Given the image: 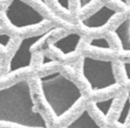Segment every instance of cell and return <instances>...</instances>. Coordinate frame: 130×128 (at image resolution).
Instances as JSON below:
<instances>
[{
  "instance_id": "1",
  "label": "cell",
  "mask_w": 130,
  "mask_h": 128,
  "mask_svg": "<svg viewBox=\"0 0 130 128\" xmlns=\"http://www.w3.org/2000/svg\"><path fill=\"white\" fill-rule=\"evenodd\" d=\"M35 107L28 79L0 88V123L22 128H48L46 119Z\"/></svg>"
},
{
  "instance_id": "2",
  "label": "cell",
  "mask_w": 130,
  "mask_h": 128,
  "mask_svg": "<svg viewBox=\"0 0 130 128\" xmlns=\"http://www.w3.org/2000/svg\"><path fill=\"white\" fill-rule=\"evenodd\" d=\"M38 84L44 101L56 119L62 118L83 99L78 85L59 70L40 76Z\"/></svg>"
},
{
  "instance_id": "3",
  "label": "cell",
  "mask_w": 130,
  "mask_h": 128,
  "mask_svg": "<svg viewBox=\"0 0 130 128\" xmlns=\"http://www.w3.org/2000/svg\"><path fill=\"white\" fill-rule=\"evenodd\" d=\"M81 73L94 93L110 90L119 85L114 62L111 60L85 55L81 61Z\"/></svg>"
},
{
  "instance_id": "4",
  "label": "cell",
  "mask_w": 130,
  "mask_h": 128,
  "mask_svg": "<svg viewBox=\"0 0 130 128\" xmlns=\"http://www.w3.org/2000/svg\"><path fill=\"white\" fill-rule=\"evenodd\" d=\"M61 29L58 26H52L43 32L27 36L21 40L18 47L10 58L8 63V74L28 69L32 63V51L44 41L57 33Z\"/></svg>"
},
{
  "instance_id": "5",
  "label": "cell",
  "mask_w": 130,
  "mask_h": 128,
  "mask_svg": "<svg viewBox=\"0 0 130 128\" xmlns=\"http://www.w3.org/2000/svg\"><path fill=\"white\" fill-rule=\"evenodd\" d=\"M4 15L8 23L19 30L38 27L47 21L34 6L20 0L10 2L5 8Z\"/></svg>"
},
{
  "instance_id": "6",
  "label": "cell",
  "mask_w": 130,
  "mask_h": 128,
  "mask_svg": "<svg viewBox=\"0 0 130 128\" xmlns=\"http://www.w3.org/2000/svg\"><path fill=\"white\" fill-rule=\"evenodd\" d=\"M119 12L108 5H102L94 12L81 19L80 22L85 29L89 30H98L105 28Z\"/></svg>"
},
{
  "instance_id": "7",
  "label": "cell",
  "mask_w": 130,
  "mask_h": 128,
  "mask_svg": "<svg viewBox=\"0 0 130 128\" xmlns=\"http://www.w3.org/2000/svg\"><path fill=\"white\" fill-rule=\"evenodd\" d=\"M81 40L82 36L80 34L77 32H71L54 40L51 44V46L59 52L61 55L69 56L78 50Z\"/></svg>"
},
{
  "instance_id": "8",
  "label": "cell",
  "mask_w": 130,
  "mask_h": 128,
  "mask_svg": "<svg viewBox=\"0 0 130 128\" xmlns=\"http://www.w3.org/2000/svg\"><path fill=\"white\" fill-rule=\"evenodd\" d=\"M123 52H130V15L123 19L112 31Z\"/></svg>"
},
{
  "instance_id": "9",
  "label": "cell",
  "mask_w": 130,
  "mask_h": 128,
  "mask_svg": "<svg viewBox=\"0 0 130 128\" xmlns=\"http://www.w3.org/2000/svg\"><path fill=\"white\" fill-rule=\"evenodd\" d=\"M62 128H102V126L92 117L88 109L85 108Z\"/></svg>"
},
{
  "instance_id": "10",
  "label": "cell",
  "mask_w": 130,
  "mask_h": 128,
  "mask_svg": "<svg viewBox=\"0 0 130 128\" xmlns=\"http://www.w3.org/2000/svg\"><path fill=\"white\" fill-rule=\"evenodd\" d=\"M117 97L116 96H110V97L105 98V99H101V100H95L93 101V105H94V108L98 111V113H100V115L104 118L110 116L111 109L113 108V105L115 103Z\"/></svg>"
},
{
  "instance_id": "11",
  "label": "cell",
  "mask_w": 130,
  "mask_h": 128,
  "mask_svg": "<svg viewBox=\"0 0 130 128\" xmlns=\"http://www.w3.org/2000/svg\"><path fill=\"white\" fill-rule=\"evenodd\" d=\"M130 117V91L127 93L126 99L123 101V104L119 110L118 117L116 118V124L119 126H125L127 123Z\"/></svg>"
},
{
  "instance_id": "12",
  "label": "cell",
  "mask_w": 130,
  "mask_h": 128,
  "mask_svg": "<svg viewBox=\"0 0 130 128\" xmlns=\"http://www.w3.org/2000/svg\"><path fill=\"white\" fill-rule=\"evenodd\" d=\"M88 47L91 49H96L100 51H107L110 52L112 51V46L110 41L104 36H98V38H93L88 42Z\"/></svg>"
},
{
  "instance_id": "13",
  "label": "cell",
  "mask_w": 130,
  "mask_h": 128,
  "mask_svg": "<svg viewBox=\"0 0 130 128\" xmlns=\"http://www.w3.org/2000/svg\"><path fill=\"white\" fill-rule=\"evenodd\" d=\"M12 41V38L7 33H0V47L3 49H7L10 43Z\"/></svg>"
},
{
  "instance_id": "14",
  "label": "cell",
  "mask_w": 130,
  "mask_h": 128,
  "mask_svg": "<svg viewBox=\"0 0 130 128\" xmlns=\"http://www.w3.org/2000/svg\"><path fill=\"white\" fill-rule=\"evenodd\" d=\"M121 66H122L123 73L125 75L126 80L130 82V61H125L121 62Z\"/></svg>"
},
{
  "instance_id": "15",
  "label": "cell",
  "mask_w": 130,
  "mask_h": 128,
  "mask_svg": "<svg viewBox=\"0 0 130 128\" xmlns=\"http://www.w3.org/2000/svg\"><path fill=\"white\" fill-rule=\"evenodd\" d=\"M55 4L66 13L71 11V2L69 1H56Z\"/></svg>"
},
{
  "instance_id": "16",
  "label": "cell",
  "mask_w": 130,
  "mask_h": 128,
  "mask_svg": "<svg viewBox=\"0 0 130 128\" xmlns=\"http://www.w3.org/2000/svg\"><path fill=\"white\" fill-rule=\"evenodd\" d=\"M93 2L92 1H79L78 2V6H79V8L80 9H84V8H86L87 6H89V5H92Z\"/></svg>"
}]
</instances>
